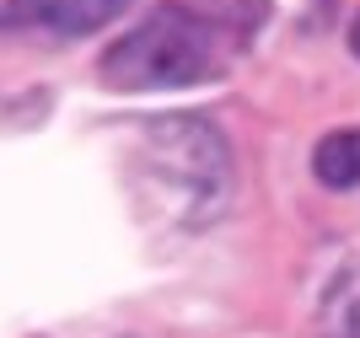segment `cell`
I'll list each match as a JSON object with an SVG mask.
<instances>
[{
    "label": "cell",
    "instance_id": "cell-1",
    "mask_svg": "<svg viewBox=\"0 0 360 338\" xmlns=\"http://www.w3.org/2000/svg\"><path fill=\"white\" fill-rule=\"evenodd\" d=\"M135 177L162 221L199 231L231 204V150L215 124L194 113L150 118L135 134Z\"/></svg>",
    "mask_w": 360,
    "mask_h": 338
},
{
    "label": "cell",
    "instance_id": "cell-5",
    "mask_svg": "<svg viewBox=\"0 0 360 338\" xmlns=\"http://www.w3.org/2000/svg\"><path fill=\"white\" fill-rule=\"evenodd\" d=\"M75 0H0V27H60L70 22Z\"/></svg>",
    "mask_w": 360,
    "mask_h": 338
},
{
    "label": "cell",
    "instance_id": "cell-2",
    "mask_svg": "<svg viewBox=\"0 0 360 338\" xmlns=\"http://www.w3.org/2000/svg\"><path fill=\"white\" fill-rule=\"evenodd\" d=\"M221 70V32L210 16L188 11V6H156L103 54V86L124 91V97L199 86V81H215Z\"/></svg>",
    "mask_w": 360,
    "mask_h": 338
},
{
    "label": "cell",
    "instance_id": "cell-4",
    "mask_svg": "<svg viewBox=\"0 0 360 338\" xmlns=\"http://www.w3.org/2000/svg\"><path fill=\"white\" fill-rule=\"evenodd\" d=\"M323 338H360V264L349 274L339 268L328 306H323Z\"/></svg>",
    "mask_w": 360,
    "mask_h": 338
},
{
    "label": "cell",
    "instance_id": "cell-3",
    "mask_svg": "<svg viewBox=\"0 0 360 338\" xmlns=\"http://www.w3.org/2000/svg\"><path fill=\"white\" fill-rule=\"evenodd\" d=\"M312 172L328 188H355L360 183V129H339L312 150Z\"/></svg>",
    "mask_w": 360,
    "mask_h": 338
},
{
    "label": "cell",
    "instance_id": "cell-6",
    "mask_svg": "<svg viewBox=\"0 0 360 338\" xmlns=\"http://www.w3.org/2000/svg\"><path fill=\"white\" fill-rule=\"evenodd\" d=\"M349 44H355V54H360V16H355V27H349Z\"/></svg>",
    "mask_w": 360,
    "mask_h": 338
}]
</instances>
